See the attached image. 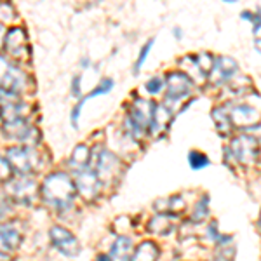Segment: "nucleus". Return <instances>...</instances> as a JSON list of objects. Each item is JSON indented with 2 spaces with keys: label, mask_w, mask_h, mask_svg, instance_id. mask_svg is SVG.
<instances>
[{
  "label": "nucleus",
  "mask_w": 261,
  "mask_h": 261,
  "mask_svg": "<svg viewBox=\"0 0 261 261\" xmlns=\"http://www.w3.org/2000/svg\"><path fill=\"white\" fill-rule=\"evenodd\" d=\"M188 162H190L192 169H195V171L204 169V167L209 166V159L205 157L204 153H200V151H190V155H188Z\"/></svg>",
  "instance_id": "obj_25"
},
{
  "label": "nucleus",
  "mask_w": 261,
  "mask_h": 261,
  "mask_svg": "<svg viewBox=\"0 0 261 261\" xmlns=\"http://www.w3.org/2000/svg\"><path fill=\"white\" fill-rule=\"evenodd\" d=\"M112 87H113V81H112V79H103V81H101L99 86L96 87V89L92 91L91 94H87L86 98H82L81 101H79V105H77V107H75V110L71 112V124H73L75 127H77V124H79V115H81V110H82L84 103H86L87 99L94 98V96L107 94V92H110V91H112Z\"/></svg>",
  "instance_id": "obj_17"
},
{
  "label": "nucleus",
  "mask_w": 261,
  "mask_h": 261,
  "mask_svg": "<svg viewBox=\"0 0 261 261\" xmlns=\"http://www.w3.org/2000/svg\"><path fill=\"white\" fill-rule=\"evenodd\" d=\"M190 89L192 81L183 71H174V73L167 75V99L179 101L190 92Z\"/></svg>",
  "instance_id": "obj_13"
},
{
  "label": "nucleus",
  "mask_w": 261,
  "mask_h": 261,
  "mask_svg": "<svg viewBox=\"0 0 261 261\" xmlns=\"http://www.w3.org/2000/svg\"><path fill=\"white\" fill-rule=\"evenodd\" d=\"M14 18H16L14 7H12L9 2L0 4V19H2L4 23H6V21H12Z\"/></svg>",
  "instance_id": "obj_26"
},
{
  "label": "nucleus",
  "mask_w": 261,
  "mask_h": 261,
  "mask_svg": "<svg viewBox=\"0 0 261 261\" xmlns=\"http://www.w3.org/2000/svg\"><path fill=\"white\" fill-rule=\"evenodd\" d=\"M162 87H164V82H162V79H159V77H153L146 84V91H148L150 94H159V92L162 91Z\"/></svg>",
  "instance_id": "obj_29"
},
{
  "label": "nucleus",
  "mask_w": 261,
  "mask_h": 261,
  "mask_svg": "<svg viewBox=\"0 0 261 261\" xmlns=\"http://www.w3.org/2000/svg\"><path fill=\"white\" fill-rule=\"evenodd\" d=\"M27 75L19 68H16L11 61H7L4 56H0V91L18 94L27 89Z\"/></svg>",
  "instance_id": "obj_3"
},
{
  "label": "nucleus",
  "mask_w": 261,
  "mask_h": 261,
  "mask_svg": "<svg viewBox=\"0 0 261 261\" xmlns=\"http://www.w3.org/2000/svg\"><path fill=\"white\" fill-rule=\"evenodd\" d=\"M239 71V65L233 58H228V56H221L218 60H214V65L211 71H209V81L216 86H221V84H226V82H231V79L237 75Z\"/></svg>",
  "instance_id": "obj_10"
},
{
  "label": "nucleus",
  "mask_w": 261,
  "mask_h": 261,
  "mask_svg": "<svg viewBox=\"0 0 261 261\" xmlns=\"http://www.w3.org/2000/svg\"><path fill=\"white\" fill-rule=\"evenodd\" d=\"M79 84H81V77H75L73 79V87H71V91H73V94L75 96H81V86H79Z\"/></svg>",
  "instance_id": "obj_32"
},
{
  "label": "nucleus",
  "mask_w": 261,
  "mask_h": 261,
  "mask_svg": "<svg viewBox=\"0 0 261 261\" xmlns=\"http://www.w3.org/2000/svg\"><path fill=\"white\" fill-rule=\"evenodd\" d=\"M91 159V150L87 148L86 145H77L71 151V157H70V166L75 167L77 171L86 169V166L89 164Z\"/></svg>",
  "instance_id": "obj_21"
},
{
  "label": "nucleus",
  "mask_w": 261,
  "mask_h": 261,
  "mask_svg": "<svg viewBox=\"0 0 261 261\" xmlns=\"http://www.w3.org/2000/svg\"><path fill=\"white\" fill-rule=\"evenodd\" d=\"M130 252H133V241L129 237H119L112 247V254L108 256L112 261H127Z\"/></svg>",
  "instance_id": "obj_20"
},
{
  "label": "nucleus",
  "mask_w": 261,
  "mask_h": 261,
  "mask_svg": "<svg viewBox=\"0 0 261 261\" xmlns=\"http://www.w3.org/2000/svg\"><path fill=\"white\" fill-rule=\"evenodd\" d=\"M159 247L153 242L146 241L140 244L130 254V261H157L159 259Z\"/></svg>",
  "instance_id": "obj_18"
},
{
  "label": "nucleus",
  "mask_w": 261,
  "mask_h": 261,
  "mask_svg": "<svg viewBox=\"0 0 261 261\" xmlns=\"http://www.w3.org/2000/svg\"><path fill=\"white\" fill-rule=\"evenodd\" d=\"M148 230L151 233L157 235H167L174 230V218L171 214H157L153 220L150 221Z\"/></svg>",
  "instance_id": "obj_19"
},
{
  "label": "nucleus",
  "mask_w": 261,
  "mask_h": 261,
  "mask_svg": "<svg viewBox=\"0 0 261 261\" xmlns=\"http://www.w3.org/2000/svg\"><path fill=\"white\" fill-rule=\"evenodd\" d=\"M96 261H112V259H110V256H108V254H101V256H98V259H96Z\"/></svg>",
  "instance_id": "obj_34"
},
{
  "label": "nucleus",
  "mask_w": 261,
  "mask_h": 261,
  "mask_svg": "<svg viewBox=\"0 0 261 261\" xmlns=\"http://www.w3.org/2000/svg\"><path fill=\"white\" fill-rule=\"evenodd\" d=\"M230 151L235 155L239 162L246 164H254L258 161V140L254 136H249V134H242V136L235 138L231 141Z\"/></svg>",
  "instance_id": "obj_6"
},
{
  "label": "nucleus",
  "mask_w": 261,
  "mask_h": 261,
  "mask_svg": "<svg viewBox=\"0 0 261 261\" xmlns=\"http://www.w3.org/2000/svg\"><path fill=\"white\" fill-rule=\"evenodd\" d=\"M4 47H6V50L12 58H19V60H28V58H30L28 37L23 28H11V30L6 33Z\"/></svg>",
  "instance_id": "obj_8"
},
{
  "label": "nucleus",
  "mask_w": 261,
  "mask_h": 261,
  "mask_svg": "<svg viewBox=\"0 0 261 261\" xmlns=\"http://www.w3.org/2000/svg\"><path fill=\"white\" fill-rule=\"evenodd\" d=\"M193 61H195L197 68L200 70V73H202V75H207L209 71H211L213 65H214V58H213L209 53H202L200 56L193 58Z\"/></svg>",
  "instance_id": "obj_24"
},
{
  "label": "nucleus",
  "mask_w": 261,
  "mask_h": 261,
  "mask_svg": "<svg viewBox=\"0 0 261 261\" xmlns=\"http://www.w3.org/2000/svg\"><path fill=\"white\" fill-rule=\"evenodd\" d=\"M207 233H209V237H211V241H214V242H216L218 239H220V235H218V226H216V223H211V225H209Z\"/></svg>",
  "instance_id": "obj_31"
},
{
  "label": "nucleus",
  "mask_w": 261,
  "mask_h": 261,
  "mask_svg": "<svg viewBox=\"0 0 261 261\" xmlns=\"http://www.w3.org/2000/svg\"><path fill=\"white\" fill-rule=\"evenodd\" d=\"M2 133L6 134L7 138H11V140L23 141V143H27V145H32V143L33 145H37L40 140L39 130H37L35 127H32V125L27 122V119L4 122Z\"/></svg>",
  "instance_id": "obj_5"
},
{
  "label": "nucleus",
  "mask_w": 261,
  "mask_h": 261,
  "mask_svg": "<svg viewBox=\"0 0 261 261\" xmlns=\"http://www.w3.org/2000/svg\"><path fill=\"white\" fill-rule=\"evenodd\" d=\"M172 120V112L167 108V105H155L153 108V115H151V122H150V127L151 133L153 134H161L162 130L169 129Z\"/></svg>",
  "instance_id": "obj_16"
},
{
  "label": "nucleus",
  "mask_w": 261,
  "mask_h": 261,
  "mask_svg": "<svg viewBox=\"0 0 261 261\" xmlns=\"http://www.w3.org/2000/svg\"><path fill=\"white\" fill-rule=\"evenodd\" d=\"M7 181L9 183H7L6 190L9 193V197L21 202V204H28V202L33 200V197L37 193V183L30 176H18V178Z\"/></svg>",
  "instance_id": "obj_7"
},
{
  "label": "nucleus",
  "mask_w": 261,
  "mask_h": 261,
  "mask_svg": "<svg viewBox=\"0 0 261 261\" xmlns=\"http://www.w3.org/2000/svg\"><path fill=\"white\" fill-rule=\"evenodd\" d=\"M11 176H12V169H11L9 162H7L4 157H0V181L11 179Z\"/></svg>",
  "instance_id": "obj_28"
},
{
  "label": "nucleus",
  "mask_w": 261,
  "mask_h": 261,
  "mask_svg": "<svg viewBox=\"0 0 261 261\" xmlns=\"http://www.w3.org/2000/svg\"><path fill=\"white\" fill-rule=\"evenodd\" d=\"M7 213H9V204H7L6 197L0 193V218H4Z\"/></svg>",
  "instance_id": "obj_30"
},
{
  "label": "nucleus",
  "mask_w": 261,
  "mask_h": 261,
  "mask_svg": "<svg viewBox=\"0 0 261 261\" xmlns=\"http://www.w3.org/2000/svg\"><path fill=\"white\" fill-rule=\"evenodd\" d=\"M230 122L231 125H235L237 129H247L252 125H258V112L252 107L247 105H241V107H235L230 113Z\"/></svg>",
  "instance_id": "obj_15"
},
{
  "label": "nucleus",
  "mask_w": 261,
  "mask_h": 261,
  "mask_svg": "<svg viewBox=\"0 0 261 261\" xmlns=\"http://www.w3.org/2000/svg\"><path fill=\"white\" fill-rule=\"evenodd\" d=\"M75 190H77L86 200H92L98 197L101 183L96 176L94 169H82L79 171L77 178H75Z\"/></svg>",
  "instance_id": "obj_11"
},
{
  "label": "nucleus",
  "mask_w": 261,
  "mask_h": 261,
  "mask_svg": "<svg viewBox=\"0 0 261 261\" xmlns=\"http://www.w3.org/2000/svg\"><path fill=\"white\" fill-rule=\"evenodd\" d=\"M6 28H4V24L0 23V47H4V39H6Z\"/></svg>",
  "instance_id": "obj_33"
},
{
  "label": "nucleus",
  "mask_w": 261,
  "mask_h": 261,
  "mask_svg": "<svg viewBox=\"0 0 261 261\" xmlns=\"http://www.w3.org/2000/svg\"><path fill=\"white\" fill-rule=\"evenodd\" d=\"M7 162H9L11 169L19 172V176H28L39 166V155L32 146H14L7 151Z\"/></svg>",
  "instance_id": "obj_4"
},
{
  "label": "nucleus",
  "mask_w": 261,
  "mask_h": 261,
  "mask_svg": "<svg viewBox=\"0 0 261 261\" xmlns=\"http://www.w3.org/2000/svg\"><path fill=\"white\" fill-rule=\"evenodd\" d=\"M120 161L110 151H101L98 157V164H96V176H98L99 183H112L115 179L117 172L120 169Z\"/></svg>",
  "instance_id": "obj_12"
},
{
  "label": "nucleus",
  "mask_w": 261,
  "mask_h": 261,
  "mask_svg": "<svg viewBox=\"0 0 261 261\" xmlns=\"http://www.w3.org/2000/svg\"><path fill=\"white\" fill-rule=\"evenodd\" d=\"M75 193V183L65 172H54L45 178L42 185V197L45 202L56 205V207H65L73 200Z\"/></svg>",
  "instance_id": "obj_1"
},
{
  "label": "nucleus",
  "mask_w": 261,
  "mask_h": 261,
  "mask_svg": "<svg viewBox=\"0 0 261 261\" xmlns=\"http://www.w3.org/2000/svg\"><path fill=\"white\" fill-rule=\"evenodd\" d=\"M213 122L216 124V129L218 133L221 134V136H228V134L231 133V122H230V117L228 113L225 112V108H214L213 113Z\"/></svg>",
  "instance_id": "obj_22"
},
{
  "label": "nucleus",
  "mask_w": 261,
  "mask_h": 261,
  "mask_svg": "<svg viewBox=\"0 0 261 261\" xmlns=\"http://www.w3.org/2000/svg\"><path fill=\"white\" fill-rule=\"evenodd\" d=\"M21 246V231L18 230L16 223L0 225V252L11 254Z\"/></svg>",
  "instance_id": "obj_14"
},
{
  "label": "nucleus",
  "mask_w": 261,
  "mask_h": 261,
  "mask_svg": "<svg viewBox=\"0 0 261 261\" xmlns=\"http://www.w3.org/2000/svg\"><path fill=\"white\" fill-rule=\"evenodd\" d=\"M0 261H12V258L9 254H2V252H0Z\"/></svg>",
  "instance_id": "obj_35"
},
{
  "label": "nucleus",
  "mask_w": 261,
  "mask_h": 261,
  "mask_svg": "<svg viewBox=\"0 0 261 261\" xmlns=\"http://www.w3.org/2000/svg\"><path fill=\"white\" fill-rule=\"evenodd\" d=\"M49 237L56 246V249H60V252H63L65 256H77L81 252V244H79L77 237L63 226H53L49 231Z\"/></svg>",
  "instance_id": "obj_9"
},
{
  "label": "nucleus",
  "mask_w": 261,
  "mask_h": 261,
  "mask_svg": "<svg viewBox=\"0 0 261 261\" xmlns=\"http://www.w3.org/2000/svg\"><path fill=\"white\" fill-rule=\"evenodd\" d=\"M207 216H209V197L204 195L199 202H197L195 211H193V214H192V221L193 223H202Z\"/></svg>",
  "instance_id": "obj_23"
},
{
  "label": "nucleus",
  "mask_w": 261,
  "mask_h": 261,
  "mask_svg": "<svg viewBox=\"0 0 261 261\" xmlns=\"http://www.w3.org/2000/svg\"><path fill=\"white\" fill-rule=\"evenodd\" d=\"M151 45H153V39H150L148 42L145 44V47L141 49V53H140V58H138V61H136V66H134V70H140L141 68V65L146 61V56H148V53H150V49H151Z\"/></svg>",
  "instance_id": "obj_27"
},
{
  "label": "nucleus",
  "mask_w": 261,
  "mask_h": 261,
  "mask_svg": "<svg viewBox=\"0 0 261 261\" xmlns=\"http://www.w3.org/2000/svg\"><path fill=\"white\" fill-rule=\"evenodd\" d=\"M153 108H155V105L148 99H136L133 105H130L127 125L130 127V133H133L136 138L143 136L145 130L150 127Z\"/></svg>",
  "instance_id": "obj_2"
}]
</instances>
